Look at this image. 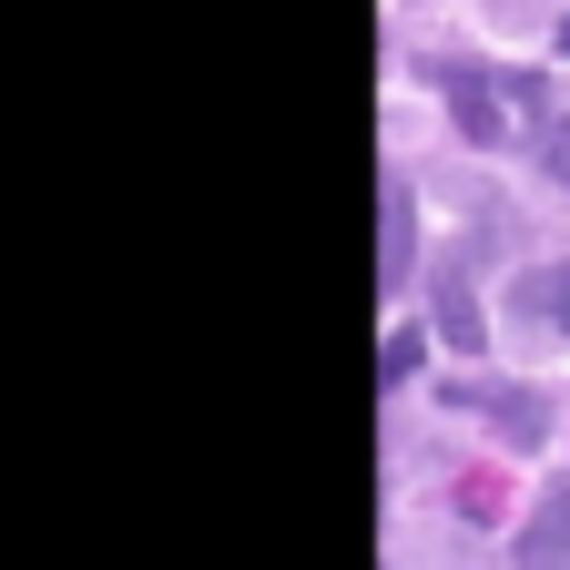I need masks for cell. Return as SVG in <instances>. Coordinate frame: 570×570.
Returning a JSON list of instances; mask_svg holds the SVG:
<instances>
[{
	"instance_id": "obj_5",
	"label": "cell",
	"mask_w": 570,
	"mask_h": 570,
	"mask_svg": "<svg viewBox=\"0 0 570 570\" xmlns=\"http://www.w3.org/2000/svg\"><path fill=\"white\" fill-rule=\"evenodd\" d=\"M520 316H540L550 336H570V265H540V275L520 285Z\"/></svg>"
},
{
	"instance_id": "obj_1",
	"label": "cell",
	"mask_w": 570,
	"mask_h": 570,
	"mask_svg": "<svg viewBox=\"0 0 570 570\" xmlns=\"http://www.w3.org/2000/svg\"><path fill=\"white\" fill-rule=\"evenodd\" d=\"M439 92H449L459 132H469V142H489V154H499V142H520V132L540 122V82H530V71H479V61H449V71H439Z\"/></svg>"
},
{
	"instance_id": "obj_6",
	"label": "cell",
	"mask_w": 570,
	"mask_h": 570,
	"mask_svg": "<svg viewBox=\"0 0 570 570\" xmlns=\"http://www.w3.org/2000/svg\"><path fill=\"white\" fill-rule=\"evenodd\" d=\"M417 356H428V336H417V326H387V367H377V377L407 387V377H417Z\"/></svg>"
},
{
	"instance_id": "obj_3",
	"label": "cell",
	"mask_w": 570,
	"mask_h": 570,
	"mask_svg": "<svg viewBox=\"0 0 570 570\" xmlns=\"http://www.w3.org/2000/svg\"><path fill=\"white\" fill-rule=\"evenodd\" d=\"M520 570H570V479L530 499V530H520Z\"/></svg>"
},
{
	"instance_id": "obj_2",
	"label": "cell",
	"mask_w": 570,
	"mask_h": 570,
	"mask_svg": "<svg viewBox=\"0 0 570 570\" xmlns=\"http://www.w3.org/2000/svg\"><path fill=\"white\" fill-rule=\"evenodd\" d=\"M469 407H479L510 449H540V439H550V397H540V387H469Z\"/></svg>"
},
{
	"instance_id": "obj_4",
	"label": "cell",
	"mask_w": 570,
	"mask_h": 570,
	"mask_svg": "<svg viewBox=\"0 0 570 570\" xmlns=\"http://www.w3.org/2000/svg\"><path fill=\"white\" fill-rule=\"evenodd\" d=\"M377 204H387V245H377V275L407 285V174H377Z\"/></svg>"
},
{
	"instance_id": "obj_8",
	"label": "cell",
	"mask_w": 570,
	"mask_h": 570,
	"mask_svg": "<svg viewBox=\"0 0 570 570\" xmlns=\"http://www.w3.org/2000/svg\"><path fill=\"white\" fill-rule=\"evenodd\" d=\"M560 51H570V21H560Z\"/></svg>"
},
{
	"instance_id": "obj_7",
	"label": "cell",
	"mask_w": 570,
	"mask_h": 570,
	"mask_svg": "<svg viewBox=\"0 0 570 570\" xmlns=\"http://www.w3.org/2000/svg\"><path fill=\"white\" fill-rule=\"evenodd\" d=\"M540 164H550V184H570V122H550V132H540Z\"/></svg>"
}]
</instances>
